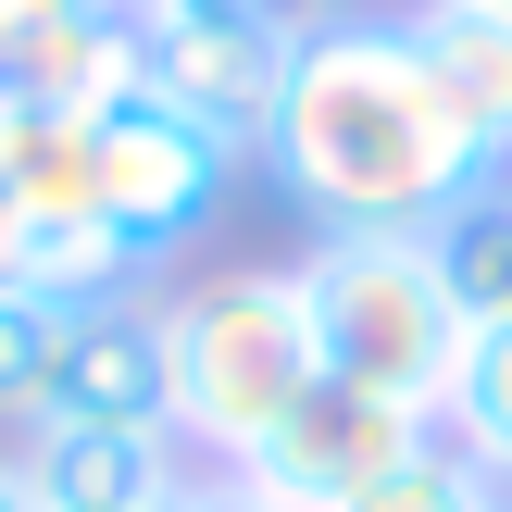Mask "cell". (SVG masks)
<instances>
[{
	"instance_id": "obj_5",
	"label": "cell",
	"mask_w": 512,
	"mask_h": 512,
	"mask_svg": "<svg viewBox=\"0 0 512 512\" xmlns=\"http://www.w3.org/2000/svg\"><path fill=\"white\" fill-rule=\"evenodd\" d=\"M125 13H138V75L175 113H200L238 150H263L300 13H275V0H125Z\"/></svg>"
},
{
	"instance_id": "obj_11",
	"label": "cell",
	"mask_w": 512,
	"mask_h": 512,
	"mask_svg": "<svg viewBox=\"0 0 512 512\" xmlns=\"http://www.w3.org/2000/svg\"><path fill=\"white\" fill-rule=\"evenodd\" d=\"M438 438L463 450V463L488 475V488H512V313L463 338V375H450V413H438Z\"/></svg>"
},
{
	"instance_id": "obj_2",
	"label": "cell",
	"mask_w": 512,
	"mask_h": 512,
	"mask_svg": "<svg viewBox=\"0 0 512 512\" xmlns=\"http://www.w3.org/2000/svg\"><path fill=\"white\" fill-rule=\"evenodd\" d=\"M163 363H175V450L213 463V475L325 388L288 263H225V275L163 288Z\"/></svg>"
},
{
	"instance_id": "obj_15",
	"label": "cell",
	"mask_w": 512,
	"mask_h": 512,
	"mask_svg": "<svg viewBox=\"0 0 512 512\" xmlns=\"http://www.w3.org/2000/svg\"><path fill=\"white\" fill-rule=\"evenodd\" d=\"M0 512H38V488H25V450H0Z\"/></svg>"
},
{
	"instance_id": "obj_9",
	"label": "cell",
	"mask_w": 512,
	"mask_h": 512,
	"mask_svg": "<svg viewBox=\"0 0 512 512\" xmlns=\"http://www.w3.org/2000/svg\"><path fill=\"white\" fill-rule=\"evenodd\" d=\"M38 512H188V450L175 438H25Z\"/></svg>"
},
{
	"instance_id": "obj_4",
	"label": "cell",
	"mask_w": 512,
	"mask_h": 512,
	"mask_svg": "<svg viewBox=\"0 0 512 512\" xmlns=\"http://www.w3.org/2000/svg\"><path fill=\"white\" fill-rule=\"evenodd\" d=\"M238 163H250V150L213 138L200 113H175L150 75H138L125 100H100V113H88V188H100V225H113L138 263H163L175 238H200V225L225 213V188H238Z\"/></svg>"
},
{
	"instance_id": "obj_8",
	"label": "cell",
	"mask_w": 512,
	"mask_h": 512,
	"mask_svg": "<svg viewBox=\"0 0 512 512\" xmlns=\"http://www.w3.org/2000/svg\"><path fill=\"white\" fill-rule=\"evenodd\" d=\"M413 50L438 75L450 125L512 175V13H488V0H413Z\"/></svg>"
},
{
	"instance_id": "obj_10",
	"label": "cell",
	"mask_w": 512,
	"mask_h": 512,
	"mask_svg": "<svg viewBox=\"0 0 512 512\" xmlns=\"http://www.w3.org/2000/svg\"><path fill=\"white\" fill-rule=\"evenodd\" d=\"M425 250H438V275H450V300H463V325H500V313H512V175L463 188L438 225H425Z\"/></svg>"
},
{
	"instance_id": "obj_18",
	"label": "cell",
	"mask_w": 512,
	"mask_h": 512,
	"mask_svg": "<svg viewBox=\"0 0 512 512\" xmlns=\"http://www.w3.org/2000/svg\"><path fill=\"white\" fill-rule=\"evenodd\" d=\"M500 512H512V488H500Z\"/></svg>"
},
{
	"instance_id": "obj_14",
	"label": "cell",
	"mask_w": 512,
	"mask_h": 512,
	"mask_svg": "<svg viewBox=\"0 0 512 512\" xmlns=\"http://www.w3.org/2000/svg\"><path fill=\"white\" fill-rule=\"evenodd\" d=\"M188 512H263V500H250L238 475H200V488H188Z\"/></svg>"
},
{
	"instance_id": "obj_12",
	"label": "cell",
	"mask_w": 512,
	"mask_h": 512,
	"mask_svg": "<svg viewBox=\"0 0 512 512\" xmlns=\"http://www.w3.org/2000/svg\"><path fill=\"white\" fill-rule=\"evenodd\" d=\"M338 512H500V488L450 438H413L388 475H363V500H338Z\"/></svg>"
},
{
	"instance_id": "obj_6",
	"label": "cell",
	"mask_w": 512,
	"mask_h": 512,
	"mask_svg": "<svg viewBox=\"0 0 512 512\" xmlns=\"http://www.w3.org/2000/svg\"><path fill=\"white\" fill-rule=\"evenodd\" d=\"M25 438H175V363H163V300H88L63 313V363Z\"/></svg>"
},
{
	"instance_id": "obj_16",
	"label": "cell",
	"mask_w": 512,
	"mask_h": 512,
	"mask_svg": "<svg viewBox=\"0 0 512 512\" xmlns=\"http://www.w3.org/2000/svg\"><path fill=\"white\" fill-rule=\"evenodd\" d=\"M0 263H13V188H0Z\"/></svg>"
},
{
	"instance_id": "obj_17",
	"label": "cell",
	"mask_w": 512,
	"mask_h": 512,
	"mask_svg": "<svg viewBox=\"0 0 512 512\" xmlns=\"http://www.w3.org/2000/svg\"><path fill=\"white\" fill-rule=\"evenodd\" d=\"M488 13H512V0H488Z\"/></svg>"
},
{
	"instance_id": "obj_19",
	"label": "cell",
	"mask_w": 512,
	"mask_h": 512,
	"mask_svg": "<svg viewBox=\"0 0 512 512\" xmlns=\"http://www.w3.org/2000/svg\"><path fill=\"white\" fill-rule=\"evenodd\" d=\"M275 13H288V0H275Z\"/></svg>"
},
{
	"instance_id": "obj_1",
	"label": "cell",
	"mask_w": 512,
	"mask_h": 512,
	"mask_svg": "<svg viewBox=\"0 0 512 512\" xmlns=\"http://www.w3.org/2000/svg\"><path fill=\"white\" fill-rule=\"evenodd\" d=\"M250 163L313 213V238H425L463 188H488V150L450 125L438 75L413 50V13H300L288 38V88Z\"/></svg>"
},
{
	"instance_id": "obj_13",
	"label": "cell",
	"mask_w": 512,
	"mask_h": 512,
	"mask_svg": "<svg viewBox=\"0 0 512 512\" xmlns=\"http://www.w3.org/2000/svg\"><path fill=\"white\" fill-rule=\"evenodd\" d=\"M50 363H63V300H38V288L0 275V425H38Z\"/></svg>"
},
{
	"instance_id": "obj_3",
	"label": "cell",
	"mask_w": 512,
	"mask_h": 512,
	"mask_svg": "<svg viewBox=\"0 0 512 512\" xmlns=\"http://www.w3.org/2000/svg\"><path fill=\"white\" fill-rule=\"evenodd\" d=\"M288 275H300V313H313V363L338 388L388 400L413 425L450 413V375H463L475 325H463V300H450L425 238H313Z\"/></svg>"
},
{
	"instance_id": "obj_7",
	"label": "cell",
	"mask_w": 512,
	"mask_h": 512,
	"mask_svg": "<svg viewBox=\"0 0 512 512\" xmlns=\"http://www.w3.org/2000/svg\"><path fill=\"white\" fill-rule=\"evenodd\" d=\"M413 438H438V425H413V413H388V400H363V388L325 375V388L300 400L288 425H263L225 475H238L263 512H338V500H363V475H388Z\"/></svg>"
}]
</instances>
